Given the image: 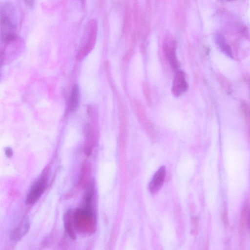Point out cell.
<instances>
[{"instance_id":"1","label":"cell","mask_w":250,"mask_h":250,"mask_svg":"<svg viewBox=\"0 0 250 250\" xmlns=\"http://www.w3.org/2000/svg\"><path fill=\"white\" fill-rule=\"evenodd\" d=\"M17 37L16 12L14 5L9 1L0 4V39L9 43Z\"/></svg>"},{"instance_id":"2","label":"cell","mask_w":250,"mask_h":250,"mask_svg":"<svg viewBox=\"0 0 250 250\" xmlns=\"http://www.w3.org/2000/svg\"><path fill=\"white\" fill-rule=\"evenodd\" d=\"M91 200V194L88 192L85 198L83 207L76 210L73 214L74 225L79 231L88 232L94 230L95 221Z\"/></svg>"},{"instance_id":"3","label":"cell","mask_w":250,"mask_h":250,"mask_svg":"<svg viewBox=\"0 0 250 250\" xmlns=\"http://www.w3.org/2000/svg\"><path fill=\"white\" fill-rule=\"evenodd\" d=\"M98 25L95 20H91L87 23L86 30V42L83 47L78 52L77 58L81 60L88 54L93 48L97 35Z\"/></svg>"},{"instance_id":"4","label":"cell","mask_w":250,"mask_h":250,"mask_svg":"<svg viewBox=\"0 0 250 250\" xmlns=\"http://www.w3.org/2000/svg\"><path fill=\"white\" fill-rule=\"evenodd\" d=\"M46 185L47 178L46 175L43 174L32 187L27 196L26 203L28 204L36 203L45 190Z\"/></svg>"},{"instance_id":"5","label":"cell","mask_w":250,"mask_h":250,"mask_svg":"<svg viewBox=\"0 0 250 250\" xmlns=\"http://www.w3.org/2000/svg\"><path fill=\"white\" fill-rule=\"evenodd\" d=\"M188 87L184 72L177 71L172 83L171 92L173 95L176 97H179L187 91Z\"/></svg>"},{"instance_id":"6","label":"cell","mask_w":250,"mask_h":250,"mask_svg":"<svg viewBox=\"0 0 250 250\" xmlns=\"http://www.w3.org/2000/svg\"><path fill=\"white\" fill-rule=\"evenodd\" d=\"M166 176V168L163 166L155 172L149 184V191L155 193L162 187Z\"/></svg>"},{"instance_id":"7","label":"cell","mask_w":250,"mask_h":250,"mask_svg":"<svg viewBox=\"0 0 250 250\" xmlns=\"http://www.w3.org/2000/svg\"><path fill=\"white\" fill-rule=\"evenodd\" d=\"M29 222L27 218H24L10 234V238L14 241L21 239L28 231Z\"/></svg>"},{"instance_id":"8","label":"cell","mask_w":250,"mask_h":250,"mask_svg":"<svg viewBox=\"0 0 250 250\" xmlns=\"http://www.w3.org/2000/svg\"><path fill=\"white\" fill-rule=\"evenodd\" d=\"M165 51L171 67L176 70L179 66V63L176 58L175 49L173 47H169L167 45L165 47Z\"/></svg>"},{"instance_id":"9","label":"cell","mask_w":250,"mask_h":250,"mask_svg":"<svg viewBox=\"0 0 250 250\" xmlns=\"http://www.w3.org/2000/svg\"><path fill=\"white\" fill-rule=\"evenodd\" d=\"M78 95L79 87L78 85H75L72 89L69 100L68 106L71 112H74L78 108L79 104Z\"/></svg>"},{"instance_id":"10","label":"cell","mask_w":250,"mask_h":250,"mask_svg":"<svg viewBox=\"0 0 250 250\" xmlns=\"http://www.w3.org/2000/svg\"><path fill=\"white\" fill-rule=\"evenodd\" d=\"M215 42L222 51L227 56L232 58V53L230 46L227 44L224 37L218 34L215 36Z\"/></svg>"},{"instance_id":"11","label":"cell","mask_w":250,"mask_h":250,"mask_svg":"<svg viewBox=\"0 0 250 250\" xmlns=\"http://www.w3.org/2000/svg\"><path fill=\"white\" fill-rule=\"evenodd\" d=\"M64 224L65 228L72 238H75V235L73 229L74 224L73 217L70 211H68L64 215Z\"/></svg>"},{"instance_id":"12","label":"cell","mask_w":250,"mask_h":250,"mask_svg":"<svg viewBox=\"0 0 250 250\" xmlns=\"http://www.w3.org/2000/svg\"><path fill=\"white\" fill-rule=\"evenodd\" d=\"M248 209L247 206L245 207L243 210L241 215V227L243 230H246L248 224Z\"/></svg>"},{"instance_id":"13","label":"cell","mask_w":250,"mask_h":250,"mask_svg":"<svg viewBox=\"0 0 250 250\" xmlns=\"http://www.w3.org/2000/svg\"><path fill=\"white\" fill-rule=\"evenodd\" d=\"M36 0H24L25 4L27 7L30 8H33L34 7Z\"/></svg>"},{"instance_id":"14","label":"cell","mask_w":250,"mask_h":250,"mask_svg":"<svg viewBox=\"0 0 250 250\" xmlns=\"http://www.w3.org/2000/svg\"><path fill=\"white\" fill-rule=\"evenodd\" d=\"M5 153L7 157H10L13 155V150L11 148L7 147L5 149Z\"/></svg>"},{"instance_id":"15","label":"cell","mask_w":250,"mask_h":250,"mask_svg":"<svg viewBox=\"0 0 250 250\" xmlns=\"http://www.w3.org/2000/svg\"><path fill=\"white\" fill-rule=\"evenodd\" d=\"M222 220L225 226H228V219L227 217V213L225 211H224L222 214Z\"/></svg>"},{"instance_id":"16","label":"cell","mask_w":250,"mask_h":250,"mask_svg":"<svg viewBox=\"0 0 250 250\" xmlns=\"http://www.w3.org/2000/svg\"><path fill=\"white\" fill-rule=\"evenodd\" d=\"M87 114L89 115V116L91 115V114H92V109L91 106H87Z\"/></svg>"},{"instance_id":"17","label":"cell","mask_w":250,"mask_h":250,"mask_svg":"<svg viewBox=\"0 0 250 250\" xmlns=\"http://www.w3.org/2000/svg\"></svg>"}]
</instances>
